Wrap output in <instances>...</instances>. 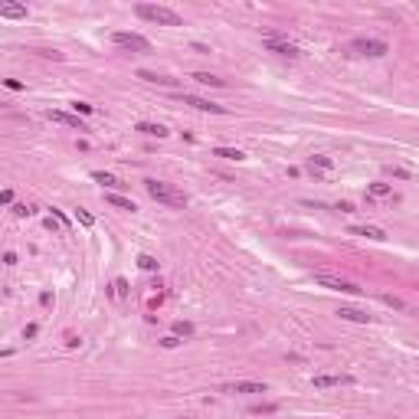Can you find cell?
Listing matches in <instances>:
<instances>
[{"label":"cell","mask_w":419,"mask_h":419,"mask_svg":"<svg viewBox=\"0 0 419 419\" xmlns=\"http://www.w3.org/2000/svg\"><path fill=\"white\" fill-rule=\"evenodd\" d=\"M223 393H265V383H256V380H239V383H226Z\"/></svg>","instance_id":"cell-8"},{"label":"cell","mask_w":419,"mask_h":419,"mask_svg":"<svg viewBox=\"0 0 419 419\" xmlns=\"http://www.w3.org/2000/svg\"><path fill=\"white\" fill-rule=\"evenodd\" d=\"M174 331L187 338V334H193V324H187V321H177V324H174Z\"/></svg>","instance_id":"cell-24"},{"label":"cell","mask_w":419,"mask_h":419,"mask_svg":"<svg viewBox=\"0 0 419 419\" xmlns=\"http://www.w3.org/2000/svg\"><path fill=\"white\" fill-rule=\"evenodd\" d=\"M0 17L20 20V17H26V7H23V4H0Z\"/></svg>","instance_id":"cell-15"},{"label":"cell","mask_w":419,"mask_h":419,"mask_svg":"<svg viewBox=\"0 0 419 419\" xmlns=\"http://www.w3.org/2000/svg\"><path fill=\"white\" fill-rule=\"evenodd\" d=\"M334 210H341V213H354V203H347V200H344V203H338Z\"/></svg>","instance_id":"cell-30"},{"label":"cell","mask_w":419,"mask_h":419,"mask_svg":"<svg viewBox=\"0 0 419 419\" xmlns=\"http://www.w3.org/2000/svg\"><path fill=\"white\" fill-rule=\"evenodd\" d=\"M367 193L370 197H390V184H383V180H373V184H367Z\"/></svg>","instance_id":"cell-19"},{"label":"cell","mask_w":419,"mask_h":419,"mask_svg":"<svg viewBox=\"0 0 419 419\" xmlns=\"http://www.w3.org/2000/svg\"><path fill=\"white\" fill-rule=\"evenodd\" d=\"M144 190H148L151 200H157V203H164V206H187L190 203V197H187L184 190L164 184V180H144Z\"/></svg>","instance_id":"cell-1"},{"label":"cell","mask_w":419,"mask_h":419,"mask_svg":"<svg viewBox=\"0 0 419 419\" xmlns=\"http://www.w3.org/2000/svg\"><path fill=\"white\" fill-rule=\"evenodd\" d=\"M193 82H200V86H226V82L220 79V75H210V72H193Z\"/></svg>","instance_id":"cell-17"},{"label":"cell","mask_w":419,"mask_h":419,"mask_svg":"<svg viewBox=\"0 0 419 419\" xmlns=\"http://www.w3.org/2000/svg\"><path fill=\"white\" fill-rule=\"evenodd\" d=\"M105 203H111V206H118V210H131L135 213V200H128V197H121V193H105Z\"/></svg>","instance_id":"cell-14"},{"label":"cell","mask_w":419,"mask_h":419,"mask_svg":"<svg viewBox=\"0 0 419 419\" xmlns=\"http://www.w3.org/2000/svg\"><path fill=\"white\" fill-rule=\"evenodd\" d=\"M351 46L357 53H364V56H383L387 53V43H383V39H354Z\"/></svg>","instance_id":"cell-7"},{"label":"cell","mask_w":419,"mask_h":419,"mask_svg":"<svg viewBox=\"0 0 419 419\" xmlns=\"http://www.w3.org/2000/svg\"><path fill=\"white\" fill-rule=\"evenodd\" d=\"M72 108H75V111H82V115H92V111H95L89 102H72Z\"/></svg>","instance_id":"cell-25"},{"label":"cell","mask_w":419,"mask_h":419,"mask_svg":"<svg viewBox=\"0 0 419 419\" xmlns=\"http://www.w3.org/2000/svg\"><path fill=\"white\" fill-rule=\"evenodd\" d=\"M138 265H141V269L144 272H157V259H154V256H148V253H144V256H138Z\"/></svg>","instance_id":"cell-22"},{"label":"cell","mask_w":419,"mask_h":419,"mask_svg":"<svg viewBox=\"0 0 419 419\" xmlns=\"http://www.w3.org/2000/svg\"><path fill=\"white\" fill-rule=\"evenodd\" d=\"M4 86L13 89V92H20V89H23V82H20V79H4Z\"/></svg>","instance_id":"cell-27"},{"label":"cell","mask_w":419,"mask_h":419,"mask_svg":"<svg viewBox=\"0 0 419 419\" xmlns=\"http://www.w3.org/2000/svg\"><path fill=\"white\" fill-rule=\"evenodd\" d=\"M92 180H95V184H102V187H108V190H118V187H124L118 177H111V174H105V171H95Z\"/></svg>","instance_id":"cell-16"},{"label":"cell","mask_w":419,"mask_h":419,"mask_svg":"<svg viewBox=\"0 0 419 419\" xmlns=\"http://www.w3.org/2000/svg\"><path fill=\"white\" fill-rule=\"evenodd\" d=\"M111 43L121 46V50H138V53H148L151 43L144 36H138V33H111Z\"/></svg>","instance_id":"cell-4"},{"label":"cell","mask_w":419,"mask_h":419,"mask_svg":"<svg viewBox=\"0 0 419 419\" xmlns=\"http://www.w3.org/2000/svg\"><path fill=\"white\" fill-rule=\"evenodd\" d=\"M213 154H216V157H226V160H242V157H246L239 148H216Z\"/></svg>","instance_id":"cell-21"},{"label":"cell","mask_w":419,"mask_h":419,"mask_svg":"<svg viewBox=\"0 0 419 419\" xmlns=\"http://www.w3.org/2000/svg\"><path fill=\"white\" fill-rule=\"evenodd\" d=\"M308 167H311V171H314V167H321V171H331V167H334V160L327 157V154H314V157L308 160Z\"/></svg>","instance_id":"cell-20"},{"label":"cell","mask_w":419,"mask_h":419,"mask_svg":"<svg viewBox=\"0 0 419 419\" xmlns=\"http://www.w3.org/2000/svg\"><path fill=\"white\" fill-rule=\"evenodd\" d=\"M351 233L354 236H367V239H376V242L387 239V233H383L380 226H351Z\"/></svg>","instance_id":"cell-13"},{"label":"cell","mask_w":419,"mask_h":419,"mask_svg":"<svg viewBox=\"0 0 419 419\" xmlns=\"http://www.w3.org/2000/svg\"><path fill=\"white\" fill-rule=\"evenodd\" d=\"M160 344H164V347H177V344H180V338H164Z\"/></svg>","instance_id":"cell-31"},{"label":"cell","mask_w":419,"mask_h":419,"mask_svg":"<svg viewBox=\"0 0 419 419\" xmlns=\"http://www.w3.org/2000/svg\"><path fill=\"white\" fill-rule=\"evenodd\" d=\"M338 314H341L344 321H354V324H370V314L360 311V308H341Z\"/></svg>","instance_id":"cell-11"},{"label":"cell","mask_w":419,"mask_h":419,"mask_svg":"<svg viewBox=\"0 0 419 419\" xmlns=\"http://www.w3.org/2000/svg\"><path fill=\"white\" fill-rule=\"evenodd\" d=\"M138 79L157 82V86H174V79H167V75H157V72H148V69H141V72H138Z\"/></svg>","instance_id":"cell-18"},{"label":"cell","mask_w":419,"mask_h":419,"mask_svg":"<svg viewBox=\"0 0 419 419\" xmlns=\"http://www.w3.org/2000/svg\"><path fill=\"white\" fill-rule=\"evenodd\" d=\"M265 46H269L272 53H278V56H288V59H295V56H298V46L285 43V39H278V36H265Z\"/></svg>","instance_id":"cell-9"},{"label":"cell","mask_w":419,"mask_h":419,"mask_svg":"<svg viewBox=\"0 0 419 419\" xmlns=\"http://www.w3.org/2000/svg\"><path fill=\"white\" fill-rule=\"evenodd\" d=\"M180 102H184V105H190V108H197V111H213V115H226V108H223V105L206 102V99H200V95H187V92H180Z\"/></svg>","instance_id":"cell-6"},{"label":"cell","mask_w":419,"mask_h":419,"mask_svg":"<svg viewBox=\"0 0 419 419\" xmlns=\"http://www.w3.org/2000/svg\"><path fill=\"white\" fill-rule=\"evenodd\" d=\"M311 383H314L318 390H327V387H351L354 376H347V373H318V376H311Z\"/></svg>","instance_id":"cell-5"},{"label":"cell","mask_w":419,"mask_h":419,"mask_svg":"<svg viewBox=\"0 0 419 419\" xmlns=\"http://www.w3.org/2000/svg\"><path fill=\"white\" fill-rule=\"evenodd\" d=\"M275 409H278V406H272V403H269V406H253V413L259 416V413H275Z\"/></svg>","instance_id":"cell-29"},{"label":"cell","mask_w":419,"mask_h":419,"mask_svg":"<svg viewBox=\"0 0 419 419\" xmlns=\"http://www.w3.org/2000/svg\"><path fill=\"white\" fill-rule=\"evenodd\" d=\"M135 131H141V135H148V138H167V135H171L164 124H154V121H138Z\"/></svg>","instance_id":"cell-10"},{"label":"cell","mask_w":419,"mask_h":419,"mask_svg":"<svg viewBox=\"0 0 419 419\" xmlns=\"http://www.w3.org/2000/svg\"><path fill=\"white\" fill-rule=\"evenodd\" d=\"M36 331H39L36 324H26V327H23V338H26V341H30V338H36Z\"/></svg>","instance_id":"cell-28"},{"label":"cell","mask_w":419,"mask_h":419,"mask_svg":"<svg viewBox=\"0 0 419 419\" xmlns=\"http://www.w3.org/2000/svg\"><path fill=\"white\" fill-rule=\"evenodd\" d=\"M50 118H53V121H59V124H69V128L86 131V124L79 121V115H66V111H50Z\"/></svg>","instance_id":"cell-12"},{"label":"cell","mask_w":419,"mask_h":419,"mask_svg":"<svg viewBox=\"0 0 419 419\" xmlns=\"http://www.w3.org/2000/svg\"><path fill=\"white\" fill-rule=\"evenodd\" d=\"M75 220H79L82 226H89V229L95 226V216H92V213H86V210H75Z\"/></svg>","instance_id":"cell-23"},{"label":"cell","mask_w":419,"mask_h":419,"mask_svg":"<svg viewBox=\"0 0 419 419\" xmlns=\"http://www.w3.org/2000/svg\"><path fill=\"white\" fill-rule=\"evenodd\" d=\"M13 213H17V216H30V213H33V206H26V203H17V206H13Z\"/></svg>","instance_id":"cell-26"},{"label":"cell","mask_w":419,"mask_h":419,"mask_svg":"<svg viewBox=\"0 0 419 419\" xmlns=\"http://www.w3.org/2000/svg\"><path fill=\"white\" fill-rule=\"evenodd\" d=\"M314 285L331 288V291H347V295H360V291H364V288H357L354 282H347V278H334V275H314Z\"/></svg>","instance_id":"cell-3"},{"label":"cell","mask_w":419,"mask_h":419,"mask_svg":"<svg viewBox=\"0 0 419 419\" xmlns=\"http://www.w3.org/2000/svg\"><path fill=\"white\" fill-rule=\"evenodd\" d=\"M138 17L148 20V23H157V26H180V17L171 10V7H151V4H138L135 7Z\"/></svg>","instance_id":"cell-2"}]
</instances>
